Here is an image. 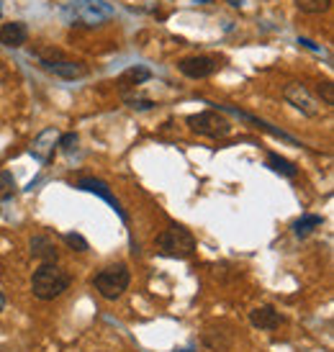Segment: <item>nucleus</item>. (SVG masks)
Listing matches in <instances>:
<instances>
[{
	"instance_id": "6e6552de",
	"label": "nucleus",
	"mask_w": 334,
	"mask_h": 352,
	"mask_svg": "<svg viewBox=\"0 0 334 352\" xmlns=\"http://www.w3.org/2000/svg\"><path fill=\"white\" fill-rule=\"evenodd\" d=\"M41 67L52 72L54 78L59 80H80L88 75V65L82 62H75V59H54V62H41Z\"/></svg>"
},
{
	"instance_id": "7ed1b4c3",
	"label": "nucleus",
	"mask_w": 334,
	"mask_h": 352,
	"mask_svg": "<svg viewBox=\"0 0 334 352\" xmlns=\"http://www.w3.org/2000/svg\"><path fill=\"white\" fill-rule=\"evenodd\" d=\"M129 283H131V273H129V267L124 263L109 265V267H103V270L93 278L96 291H98L106 301H116L118 296H124Z\"/></svg>"
},
{
	"instance_id": "5701e85b",
	"label": "nucleus",
	"mask_w": 334,
	"mask_h": 352,
	"mask_svg": "<svg viewBox=\"0 0 334 352\" xmlns=\"http://www.w3.org/2000/svg\"><path fill=\"white\" fill-rule=\"evenodd\" d=\"M5 309V296H3V291H0V311Z\"/></svg>"
},
{
	"instance_id": "f8f14e48",
	"label": "nucleus",
	"mask_w": 334,
	"mask_h": 352,
	"mask_svg": "<svg viewBox=\"0 0 334 352\" xmlns=\"http://www.w3.org/2000/svg\"><path fill=\"white\" fill-rule=\"evenodd\" d=\"M219 111H226V113H232V116L236 118H242V121H249V124H255V126H260L263 131H267V134H273V137L278 139H283V142H291V144H298L291 134H285V131H280V129H273L267 121H263V118H257V116H249V113H245V111H239V108L234 106H219Z\"/></svg>"
},
{
	"instance_id": "aec40b11",
	"label": "nucleus",
	"mask_w": 334,
	"mask_h": 352,
	"mask_svg": "<svg viewBox=\"0 0 334 352\" xmlns=\"http://www.w3.org/2000/svg\"><path fill=\"white\" fill-rule=\"evenodd\" d=\"M124 100H126V106L134 108V111H152V108L157 106L155 100L142 98V96H124Z\"/></svg>"
},
{
	"instance_id": "ddd939ff",
	"label": "nucleus",
	"mask_w": 334,
	"mask_h": 352,
	"mask_svg": "<svg viewBox=\"0 0 334 352\" xmlns=\"http://www.w3.org/2000/svg\"><path fill=\"white\" fill-rule=\"evenodd\" d=\"M57 139H59V134L54 131V129L41 131L39 137H36V142H34V147H31V155L36 157V160H41V162H47V160L52 157V152H54Z\"/></svg>"
},
{
	"instance_id": "a211bd4d",
	"label": "nucleus",
	"mask_w": 334,
	"mask_h": 352,
	"mask_svg": "<svg viewBox=\"0 0 334 352\" xmlns=\"http://www.w3.org/2000/svg\"><path fill=\"white\" fill-rule=\"evenodd\" d=\"M13 196H16V177L3 170V173H0V201L5 204V201H10Z\"/></svg>"
},
{
	"instance_id": "f257e3e1",
	"label": "nucleus",
	"mask_w": 334,
	"mask_h": 352,
	"mask_svg": "<svg viewBox=\"0 0 334 352\" xmlns=\"http://www.w3.org/2000/svg\"><path fill=\"white\" fill-rule=\"evenodd\" d=\"M69 283H72V278L59 265H39V270L31 278V294L39 301H54L67 291Z\"/></svg>"
},
{
	"instance_id": "39448f33",
	"label": "nucleus",
	"mask_w": 334,
	"mask_h": 352,
	"mask_svg": "<svg viewBox=\"0 0 334 352\" xmlns=\"http://www.w3.org/2000/svg\"><path fill=\"white\" fill-rule=\"evenodd\" d=\"M283 98L296 108V111H301L304 116L309 118H319L322 116V103L309 93V90L301 85V82H288L283 90Z\"/></svg>"
},
{
	"instance_id": "423d86ee",
	"label": "nucleus",
	"mask_w": 334,
	"mask_h": 352,
	"mask_svg": "<svg viewBox=\"0 0 334 352\" xmlns=\"http://www.w3.org/2000/svg\"><path fill=\"white\" fill-rule=\"evenodd\" d=\"M221 67L216 57H208V54H198V57H186L177 62V69L190 80H203L211 78L216 69Z\"/></svg>"
},
{
	"instance_id": "4468645a",
	"label": "nucleus",
	"mask_w": 334,
	"mask_h": 352,
	"mask_svg": "<svg viewBox=\"0 0 334 352\" xmlns=\"http://www.w3.org/2000/svg\"><path fill=\"white\" fill-rule=\"evenodd\" d=\"M149 78H152V72H149L147 67H129L126 72L116 80V85L121 93H126L129 88H137L142 82H147Z\"/></svg>"
},
{
	"instance_id": "412c9836",
	"label": "nucleus",
	"mask_w": 334,
	"mask_h": 352,
	"mask_svg": "<svg viewBox=\"0 0 334 352\" xmlns=\"http://www.w3.org/2000/svg\"><path fill=\"white\" fill-rule=\"evenodd\" d=\"M78 134L75 131H69V134H62V137L57 139V147L62 149V152H72V149L78 147Z\"/></svg>"
},
{
	"instance_id": "dca6fc26",
	"label": "nucleus",
	"mask_w": 334,
	"mask_h": 352,
	"mask_svg": "<svg viewBox=\"0 0 334 352\" xmlns=\"http://www.w3.org/2000/svg\"><path fill=\"white\" fill-rule=\"evenodd\" d=\"M322 224H324V219H322V216L306 214V216H301V219H298V221L293 224V234L296 236H309L316 229V226H322Z\"/></svg>"
},
{
	"instance_id": "20e7f679",
	"label": "nucleus",
	"mask_w": 334,
	"mask_h": 352,
	"mask_svg": "<svg viewBox=\"0 0 334 352\" xmlns=\"http://www.w3.org/2000/svg\"><path fill=\"white\" fill-rule=\"evenodd\" d=\"M186 124L190 126V131H196V134L208 137V139H221L232 134V121L221 116L219 111H201V113H193V116L186 118Z\"/></svg>"
},
{
	"instance_id": "0eeeda50",
	"label": "nucleus",
	"mask_w": 334,
	"mask_h": 352,
	"mask_svg": "<svg viewBox=\"0 0 334 352\" xmlns=\"http://www.w3.org/2000/svg\"><path fill=\"white\" fill-rule=\"evenodd\" d=\"M75 188H78V190H85V193H96V196L103 198V201L121 216V221H129V214L121 208L118 198L113 196V190L109 188V183H103V180H98V177H82V180H78V186Z\"/></svg>"
},
{
	"instance_id": "f3484780",
	"label": "nucleus",
	"mask_w": 334,
	"mask_h": 352,
	"mask_svg": "<svg viewBox=\"0 0 334 352\" xmlns=\"http://www.w3.org/2000/svg\"><path fill=\"white\" fill-rule=\"evenodd\" d=\"M296 8L301 13H326L332 8V0H296Z\"/></svg>"
},
{
	"instance_id": "9b49d317",
	"label": "nucleus",
	"mask_w": 334,
	"mask_h": 352,
	"mask_svg": "<svg viewBox=\"0 0 334 352\" xmlns=\"http://www.w3.org/2000/svg\"><path fill=\"white\" fill-rule=\"evenodd\" d=\"M280 322H283V316L273 306H257V309L249 311V324L255 329H278Z\"/></svg>"
},
{
	"instance_id": "4be33fe9",
	"label": "nucleus",
	"mask_w": 334,
	"mask_h": 352,
	"mask_svg": "<svg viewBox=\"0 0 334 352\" xmlns=\"http://www.w3.org/2000/svg\"><path fill=\"white\" fill-rule=\"evenodd\" d=\"M319 98L324 100L326 106H332V103H334V88H332V82H319Z\"/></svg>"
},
{
	"instance_id": "9d476101",
	"label": "nucleus",
	"mask_w": 334,
	"mask_h": 352,
	"mask_svg": "<svg viewBox=\"0 0 334 352\" xmlns=\"http://www.w3.org/2000/svg\"><path fill=\"white\" fill-rule=\"evenodd\" d=\"M29 247H31V254H34L41 265H57L59 252H57V245L52 242L49 236H44V234L31 236Z\"/></svg>"
},
{
	"instance_id": "1a4fd4ad",
	"label": "nucleus",
	"mask_w": 334,
	"mask_h": 352,
	"mask_svg": "<svg viewBox=\"0 0 334 352\" xmlns=\"http://www.w3.org/2000/svg\"><path fill=\"white\" fill-rule=\"evenodd\" d=\"M29 41V26L23 21H10L0 26V44L8 50H19Z\"/></svg>"
},
{
	"instance_id": "b1692460",
	"label": "nucleus",
	"mask_w": 334,
	"mask_h": 352,
	"mask_svg": "<svg viewBox=\"0 0 334 352\" xmlns=\"http://www.w3.org/2000/svg\"><path fill=\"white\" fill-rule=\"evenodd\" d=\"M229 6H234V8H239V6H242V0H229Z\"/></svg>"
},
{
	"instance_id": "393cba45",
	"label": "nucleus",
	"mask_w": 334,
	"mask_h": 352,
	"mask_svg": "<svg viewBox=\"0 0 334 352\" xmlns=\"http://www.w3.org/2000/svg\"><path fill=\"white\" fill-rule=\"evenodd\" d=\"M175 352H193V350H175Z\"/></svg>"
},
{
	"instance_id": "f03ea898",
	"label": "nucleus",
	"mask_w": 334,
	"mask_h": 352,
	"mask_svg": "<svg viewBox=\"0 0 334 352\" xmlns=\"http://www.w3.org/2000/svg\"><path fill=\"white\" fill-rule=\"evenodd\" d=\"M155 247H157V252L162 254V257L186 260V257H190V254L196 252V236L190 234L186 226L170 224L162 234H157Z\"/></svg>"
},
{
	"instance_id": "2eb2a0df",
	"label": "nucleus",
	"mask_w": 334,
	"mask_h": 352,
	"mask_svg": "<svg viewBox=\"0 0 334 352\" xmlns=\"http://www.w3.org/2000/svg\"><path fill=\"white\" fill-rule=\"evenodd\" d=\"M267 167L273 170V173H278V175L283 177H296L298 175V167L293 165V162H288L285 157H280L278 152H267Z\"/></svg>"
},
{
	"instance_id": "6ab92c4d",
	"label": "nucleus",
	"mask_w": 334,
	"mask_h": 352,
	"mask_svg": "<svg viewBox=\"0 0 334 352\" xmlns=\"http://www.w3.org/2000/svg\"><path fill=\"white\" fill-rule=\"evenodd\" d=\"M62 239H65V242H67V247H72L75 252H88V250H90L88 239H85L82 234H75V232H69V234H65Z\"/></svg>"
}]
</instances>
